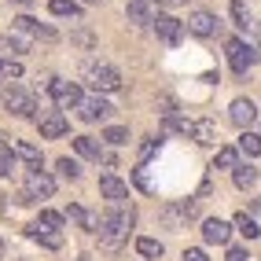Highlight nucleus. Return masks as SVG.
Instances as JSON below:
<instances>
[{
	"instance_id": "1",
	"label": "nucleus",
	"mask_w": 261,
	"mask_h": 261,
	"mask_svg": "<svg viewBox=\"0 0 261 261\" xmlns=\"http://www.w3.org/2000/svg\"><path fill=\"white\" fill-rule=\"evenodd\" d=\"M133 221H136V210H133V206H125V202L114 206L111 214H103V217H99V228H96V232H99V243H103L107 250H118L121 243L129 239Z\"/></svg>"
},
{
	"instance_id": "13",
	"label": "nucleus",
	"mask_w": 261,
	"mask_h": 261,
	"mask_svg": "<svg viewBox=\"0 0 261 261\" xmlns=\"http://www.w3.org/2000/svg\"><path fill=\"white\" fill-rule=\"evenodd\" d=\"M99 195L107 199L111 206H121V202L129 199V184H125V180H118L114 173H103V177H99Z\"/></svg>"
},
{
	"instance_id": "31",
	"label": "nucleus",
	"mask_w": 261,
	"mask_h": 261,
	"mask_svg": "<svg viewBox=\"0 0 261 261\" xmlns=\"http://www.w3.org/2000/svg\"><path fill=\"white\" fill-rule=\"evenodd\" d=\"M103 140L114 144V147H121V144H129V129L125 125H111V129H103Z\"/></svg>"
},
{
	"instance_id": "9",
	"label": "nucleus",
	"mask_w": 261,
	"mask_h": 261,
	"mask_svg": "<svg viewBox=\"0 0 261 261\" xmlns=\"http://www.w3.org/2000/svg\"><path fill=\"white\" fill-rule=\"evenodd\" d=\"M26 191L33 199H51V195H56V180H51L41 166H30L26 169Z\"/></svg>"
},
{
	"instance_id": "17",
	"label": "nucleus",
	"mask_w": 261,
	"mask_h": 261,
	"mask_svg": "<svg viewBox=\"0 0 261 261\" xmlns=\"http://www.w3.org/2000/svg\"><path fill=\"white\" fill-rule=\"evenodd\" d=\"M15 30L33 33V37H44V41H56V30H51V26H41L37 19H30V15H19V19H15Z\"/></svg>"
},
{
	"instance_id": "22",
	"label": "nucleus",
	"mask_w": 261,
	"mask_h": 261,
	"mask_svg": "<svg viewBox=\"0 0 261 261\" xmlns=\"http://www.w3.org/2000/svg\"><path fill=\"white\" fill-rule=\"evenodd\" d=\"M48 11L59 19H81V4L77 0H48Z\"/></svg>"
},
{
	"instance_id": "8",
	"label": "nucleus",
	"mask_w": 261,
	"mask_h": 261,
	"mask_svg": "<svg viewBox=\"0 0 261 261\" xmlns=\"http://www.w3.org/2000/svg\"><path fill=\"white\" fill-rule=\"evenodd\" d=\"M114 114V107L103 96H81V103H77V118L81 121H107Z\"/></svg>"
},
{
	"instance_id": "18",
	"label": "nucleus",
	"mask_w": 261,
	"mask_h": 261,
	"mask_svg": "<svg viewBox=\"0 0 261 261\" xmlns=\"http://www.w3.org/2000/svg\"><path fill=\"white\" fill-rule=\"evenodd\" d=\"M8 151L15 154V159L30 162V166H41V147H33V144H26V140H11V144H8Z\"/></svg>"
},
{
	"instance_id": "27",
	"label": "nucleus",
	"mask_w": 261,
	"mask_h": 261,
	"mask_svg": "<svg viewBox=\"0 0 261 261\" xmlns=\"http://www.w3.org/2000/svg\"><path fill=\"white\" fill-rule=\"evenodd\" d=\"M136 250H140L144 257H162V254H166V247H162L159 239H151V236H140V239H136Z\"/></svg>"
},
{
	"instance_id": "24",
	"label": "nucleus",
	"mask_w": 261,
	"mask_h": 261,
	"mask_svg": "<svg viewBox=\"0 0 261 261\" xmlns=\"http://www.w3.org/2000/svg\"><path fill=\"white\" fill-rule=\"evenodd\" d=\"M70 221H77L85 232H96V228H99V217H92V214L85 210V206H77V202L70 206Z\"/></svg>"
},
{
	"instance_id": "26",
	"label": "nucleus",
	"mask_w": 261,
	"mask_h": 261,
	"mask_svg": "<svg viewBox=\"0 0 261 261\" xmlns=\"http://www.w3.org/2000/svg\"><path fill=\"white\" fill-rule=\"evenodd\" d=\"M33 224H37V228H48V232H59L63 224H66V217H63V214H56V210H41V217L33 221Z\"/></svg>"
},
{
	"instance_id": "5",
	"label": "nucleus",
	"mask_w": 261,
	"mask_h": 261,
	"mask_svg": "<svg viewBox=\"0 0 261 261\" xmlns=\"http://www.w3.org/2000/svg\"><path fill=\"white\" fill-rule=\"evenodd\" d=\"M199 217V202L195 199H184V202H169L162 206V221H166V228L169 232H180L188 221H195Z\"/></svg>"
},
{
	"instance_id": "40",
	"label": "nucleus",
	"mask_w": 261,
	"mask_h": 261,
	"mask_svg": "<svg viewBox=\"0 0 261 261\" xmlns=\"http://www.w3.org/2000/svg\"><path fill=\"white\" fill-rule=\"evenodd\" d=\"M11 4H19V8H30V4H33V0H11Z\"/></svg>"
},
{
	"instance_id": "20",
	"label": "nucleus",
	"mask_w": 261,
	"mask_h": 261,
	"mask_svg": "<svg viewBox=\"0 0 261 261\" xmlns=\"http://www.w3.org/2000/svg\"><path fill=\"white\" fill-rule=\"evenodd\" d=\"M188 136H195L199 144H217V125L210 118H202V121H191V133Z\"/></svg>"
},
{
	"instance_id": "12",
	"label": "nucleus",
	"mask_w": 261,
	"mask_h": 261,
	"mask_svg": "<svg viewBox=\"0 0 261 261\" xmlns=\"http://www.w3.org/2000/svg\"><path fill=\"white\" fill-rule=\"evenodd\" d=\"M125 19L133 26H151L154 19H159V4H154V0H129L125 4Z\"/></svg>"
},
{
	"instance_id": "21",
	"label": "nucleus",
	"mask_w": 261,
	"mask_h": 261,
	"mask_svg": "<svg viewBox=\"0 0 261 261\" xmlns=\"http://www.w3.org/2000/svg\"><path fill=\"white\" fill-rule=\"evenodd\" d=\"M232 180H236V188H239V191H250V188L257 184V169H254L250 162H247V166L239 162V166L232 169Z\"/></svg>"
},
{
	"instance_id": "23",
	"label": "nucleus",
	"mask_w": 261,
	"mask_h": 261,
	"mask_svg": "<svg viewBox=\"0 0 261 261\" xmlns=\"http://www.w3.org/2000/svg\"><path fill=\"white\" fill-rule=\"evenodd\" d=\"M74 151L81 154V159H89V162H99V159H103V147L92 140V136H77V140H74Z\"/></svg>"
},
{
	"instance_id": "7",
	"label": "nucleus",
	"mask_w": 261,
	"mask_h": 261,
	"mask_svg": "<svg viewBox=\"0 0 261 261\" xmlns=\"http://www.w3.org/2000/svg\"><path fill=\"white\" fill-rule=\"evenodd\" d=\"M232 19H236V26L250 37L247 44H250V48H261V22L250 15V8H247V4H239V0H232Z\"/></svg>"
},
{
	"instance_id": "14",
	"label": "nucleus",
	"mask_w": 261,
	"mask_h": 261,
	"mask_svg": "<svg viewBox=\"0 0 261 261\" xmlns=\"http://www.w3.org/2000/svg\"><path fill=\"white\" fill-rule=\"evenodd\" d=\"M202 239H206V243H217V247H224V243L232 239V224H228V221H221V217L202 221Z\"/></svg>"
},
{
	"instance_id": "28",
	"label": "nucleus",
	"mask_w": 261,
	"mask_h": 261,
	"mask_svg": "<svg viewBox=\"0 0 261 261\" xmlns=\"http://www.w3.org/2000/svg\"><path fill=\"white\" fill-rule=\"evenodd\" d=\"M239 166V151L236 147H221L217 159H214V169H236Z\"/></svg>"
},
{
	"instance_id": "37",
	"label": "nucleus",
	"mask_w": 261,
	"mask_h": 261,
	"mask_svg": "<svg viewBox=\"0 0 261 261\" xmlns=\"http://www.w3.org/2000/svg\"><path fill=\"white\" fill-rule=\"evenodd\" d=\"M180 261H210V257H206V250L191 247V250H184V257H180Z\"/></svg>"
},
{
	"instance_id": "6",
	"label": "nucleus",
	"mask_w": 261,
	"mask_h": 261,
	"mask_svg": "<svg viewBox=\"0 0 261 261\" xmlns=\"http://www.w3.org/2000/svg\"><path fill=\"white\" fill-rule=\"evenodd\" d=\"M48 96L59 103L63 111H70L81 103V89H77V81H66V77H51L48 81Z\"/></svg>"
},
{
	"instance_id": "39",
	"label": "nucleus",
	"mask_w": 261,
	"mask_h": 261,
	"mask_svg": "<svg viewBox=\"0 0 261 261\" xmlns=\"http://www.w3.org/2000/svg\"><path fill=\"white\" fill-rule=\"evenodd\" d=\"M154 4H166V8H184L188 0H154Z\"/></svg>"
},
{
	"instance_id": "10",
	"label": "nucleus",
	"mask_w": 261,
	"mask_h": 261,
	"mask_svg": "<svg viewBox=\"0 0 261 261\" xmlns=\"http://www.w3.org/2000/svg\"><path fill=\"white\" fill-rule=\"evenodd\" d=\"M151 26H154V33H159V41L169 44V48H177V44L184 41V22H180V19H173V15H159V19H154Z\"/></svg>"
},
{
	"instance_id": "34",
	"label": "nucleus",
	"mask_w": 261,
	"mask_h": 261,
	"mask_svg": "<svg viewBox=\"0 0 261 261\" xmlns=\"http://www.w3.org/2000/svg\"><path fill=\"white\" fill-rule=\"evenodd\" d=\"M15 169H19V166H15V154L11 151H0V177H11Z\"/></svg>"
},
{
	"instance_id": "19",
	"label": "nucleus",
	"mask_w": 261,
	"mask_h": 261,
	"mask_svg": "<svg viewBox=\"0 0 261 261\" xmlns=\"http://www.w3.org/2000/svg\"><path fill=\"white\" fill-rule=\"evenodd\" d=\"M26 236H30V239H37L41 247H48V250H59V247H63V232H48V228H37V224H30Z\"/></svg>"
},
{
	"instance_id": "2",
	"label": "nucleus",
	"mask_w": 261,
	"mask_h": 261,
	"mask_svg": "<svg viewBox=\"0 0 261 261\" xmlns=\"http://www.w3.org/2000/svg\"><path fill=\"white\" fill-rule=\"evenodd\" d=\"M85 81H89L92 89H96V96H99V92H114V89H121V74H118V66L99 63V59L85 63Z\"/></svg>"
},
{
	"instance_id": "35",
	"label": "nucleus",
	"mask_w": 261,
	"mask_h": 261,
	"mask_svg": "<svg viewBox=\"0 0 261 261\" xmlns=\"http://www.w3.org/2000/svg\"><path fill=\"white\" fill-rule=\"evenodd\" d=\"M0 41H4V48H15V51H26V48H30V44L19 37V33H4Z\"/></svg>"
},
{
	"instance_id": "11",
	"label": "nucleus",
	"mask_w": 261,
	"mask_h": 261,
	"mask_svg": "<svg viewBox=\"0 0 261 261\" xmlns=\"http://www.w3.org/2000/svg\"><path fill=\"white\" fill-rule=\"evenodd\" d=\"M37 129H41V140H59V136H66L70 121H66L63 111H48V114L37 118Z\"/></svg>"
},
{
	"instance_id": "41",
	"label": "nucleus",
	"mask_w": 261,
	"mask_h": 261,
	"mask_svg": "<svg viewBox=\"0 0 261 261\" xmlns=\"http://www.w3.org/2000/svg\"><path fill=\"white\" fill-rule=\"evenodd\" d=\"M85 4H103V0H85Z\"/></svg>"
},
{
	"instance_id": "38",
	"label": "nucleus",
	"mask_w": 261,
	"mask_h": 261,
	"mask_svg": "<svg viewBox=\"0 0 261 261\" xmlns=\"http://www.w3.org/2000/svg\"><path fill=\"white\" fill-rule=\"evenodd\" d=\"M224 261H247V250H239V247H232V250H228V257H224Z\"/></svg>"
},
{
	"instance_id": "15",
	"label": "nucleus",
	"mask_w": 261,
	"mask_h": 261,
	"mask_svg": "<svg viewBox=\"0 0 261 261\" xmlns=\"http://www.w3.org/2000/svg\"><path fill=\"white\" fill-rule=\"evenodd\" d=\"M188 33H195V37H214V33H217V19L210 11H191L188 15Z\"/></svg>"
},
{
	"instance_id": "36",
	"label": "nucleus",
	"mask_w": 261,
	"mask_h": 261,
	"mask_svg": "<svg viewBox=\"0 0 261 261\" xmlns=\"http://www.w3.org/2000/svg\"><path fill=\"white\" fill-rule=\"evenodd\" d=\"M133 180H136V188H140V191H154L151 188V177H147V169L140 166V169H133Z\"/></svg>"
},
{
	"instance_id": "33",
	"label": "nucleus",
	"mask_w": 261,
	"mask_h": 261,
	"mask_svg": "<svg viewBox=\"0 0 261 261\" xmlns=\"http://www.w3.org/2000/svg\"><path fill=\"white\" fill-rule=\"evenodd\" d=\"M236 228H239L243 236H247V239H257V236H261L257 221H254V217H247V214H239V217H236Z\"/></svg>"
},
{
	"instance_id": "30",
	"label": "nucleus",
	"mask_w": 261,
	"mask_h": 261,
	"mask_svg": "<svg viewBox=\"0 0 261 261\" xmlns=\"http://www.w3.org/2000/svg\"><path fill=\"white\" fill-rule=\"evenodd\" d=\"M159 151H162V136H147V140L140 144V166H144V162H151Z\"/></svg>"
},
{
	"instance_id": "3",
	"label": "nucleus",
	"mask_w": 261,
	"mask_h": 261,
	"mask_svg": "<svg viewBox=\"0 0 261 261\" xmlns=\"http://www.w3.org/2000/svg\"><path fill=\"white\" fill-rule=\"evenodd\" d=\"M224 51H228V66H232L236 74L254 70L257 59H261V51H257V48H250L243 37H228V41H224Z\"/></svg>"
},
{
	"instance_id": "25",
	"label": "nucleus",
	"mask_w": 261,
	"mask_h": 261,
	"mask_svg": "<svg viewBox=\"0 0 261 261\" xmlns=\"http://www.w3.org/2000/svg\"><path fill=\"white\" fill-rule=\"evenodd\" d=\"M236 151H243L247 159H254V154L261 151V136L257 133H250V129H243V136H239V147Z\"/></svg>"
},
{
	"instance_id": "29",
	"label": "nucleus",
	"mask_w": 261,
	"mask_h": 261,
	"mask_svg": "<svg viewBox=\"0 0 261 261\" xmlns=\"http://www.w3.org/2000/svg\"><path fill=\"white\" fill-rule=\"evenodd\" d=\"M19 77H22L19 59H0V81H19Z\"/></svg>"
},
{
	"instance_id": "32",
	"label": "nucleus",
	"mask_w": 261,
	"mask_h": 261,
	"mask_svg": "<svg viewBox=\"0 0 261 261\" xmlns=\"http://www.w3.org/2000/svg\"><path fill=\"white\" fill-rule=\"evenodd\" d=\"M56 169L63 173V177H66V180H77V177H81V166H77V162L70 159V154H63V159L56 162Z\"/></svg>"
},
{
	"instance_id": "4",
	"label": "nucleus",
	"mask_w": 261,
	"mask_h": 261,
	"mask_svg": "<svg viewBox=\"0 0 261 261\" xmlns=\"http://www.w3.org/2000/svg\"><path fill=\"white\" fill-rule=\"evenodd\" d=\"M0 99H4V107H8L15 118H37V103H33V96H30L26 89H19V85H4Z\"/></svg>"
},
{
	"instance_id": "16",
	"label": "nucleus",
	"mask_w": 261,
	"mask_h": 261,
	"mask_svg": "<svg viewBox=\"0 0 261 261\" xmlns=\"http://www.w3.org/2000/svg\"><path fill=\"white\" fill-rule=\"evenodd\" d=\"M228 118H232V125H239V129H247L250 121L257 118V107L250 99H232V107H228Z\"/></svg>"
}]
</instances>
